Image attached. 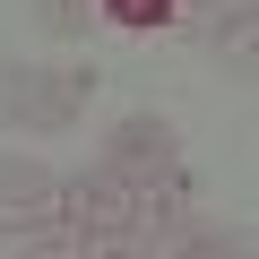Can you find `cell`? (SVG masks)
Listing matches in <instances>:
<instances>
[{
	"instance_id": "2",
	"label": "cell",
	"mask_w": 259,
	"mask_h": 259,
	"mask_svg": "<svg viewBox=\"0 0 259 259\" xmlns=\"http://www.w3.org/2000/svg\"><path fill=\"white\" fill-rule=\"evenodd\" d=\"M104 164H112L130 190H164V182H182V130H173L164 112H121V121L104 130Z\"/></svg>"
},
{
	"instance_id": "4",
	"label": "cell",
	"mask_w": 259,
	"mask_h": 259,
	"mask_svg": "<svg viewBox=\"0 0 259 259\" xmlns=\"http://www.w3.org/2000/svg\"><path fill=\"white\" fill-rule=\"evenodd\" d=\"M44 216H61V173L44 156H0V225H9V242Z\"/></svg>"
},
{
	"instance_id": "1",
	"label": "cell",
	"mask_w": 259,
	"mask_h": 259,
	"mask_svg": "<svg viewBox=\"0 0 259 259\" xmlns=\"http://www.w3.org/2000/svg\"><path fill=\"white\" fill-rule=\"evenodd\" d=\"M87 87L95 69L78 61H0V130H69L87 112Z\"/></svg>"
},
{
	"instance_id": "9",
	"label": "cell",
	"mask_w": 259,
	"mask_h": 259,
	"mask_svg": "<svg viewBox=\"0 0 259 259\" xmlns=\"http://www.w3.org/2000/svg\"><path fill=\"white\" fill-rule=\"evenodd\" d=\"M0 250H18V242H9V225H0Z\"/></svg>"
},
{
	"instance_id": "3",
	"label": "cell",
	"mask_w": 259,
	"mask_h": 259,
	"mask_svg": "<svg viewBox=\"0 0 259 259\" xmlns=\"http://www.w3.org/2000/svg\"><path fill=\"white\" fill-rule=\"evenodd\" d=\"M130 199H139V190H130L104 156H95V164H78V173L61 182V216L78 225V250H87V259H112V233H121Z\"/></svg>"
},
{
	"instance_id": "5",
	"label": "cell",
	"mask_w": 259,
	"mask_h": 259,
	"mask_svg": "<svg viewBox=\"0 0 259 259\" xmlns=\"http://www.w3.org/2000/svg\"><path fill=\"white\" fill-rule=\"evenodd\" d=\"M173 9L190 18V35L199 44H216V52H250V0H173Z\"/></svg>"
},
{
	"instance_id": "8",
	"label": "cell",
	"mask_w": 259,
	"mask_h": 259,
	"mask_svg": "<svg viewBox=\"0 0 259 259\" xmlns=\"http://www.w3.org/2000/svg\"><path fill=\"white\" fill-rule=\"evenodd\" d=\"M95 9H104L112 26H164V18H173V0H95Z\"/></svg>"
},
{
	"instance_id": "6",
	"label": "cell",
	"mask_w": 259,
	"mask_h": 259,
	"mask_svg": "<svg viewBox=\"0 0 259 259\" xmlns=\"http://www.w3.org/2000/svg\"><path fill=\"white\" fill-rule=\"evenodd\" d=\"M26 18H35L44 35H87L104 9H95V0H26Z\"/></svg>"
},
{
	"instance_id": "7",
	"label": "cell",
	"mask_w": 259,
	"mask_h": 259,
	"mask_svg": "<svg viewBox=\"0 0 259 259\" xmlns=\"http://www.w3.org/2000/svg\"><path fill=\"white\" fill-rule=\"evenodd\" d=\"M173 250H190V259H216V250H242V242H233L216 216H199V207H190V216H182V233H173Z\"/></svg>"
}]
</instances>
